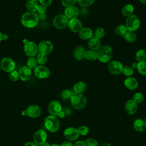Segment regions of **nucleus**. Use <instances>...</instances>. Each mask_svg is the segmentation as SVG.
I'll use <instances>...</instances> for the list:
<instances>
[{
    "instance_id": "nucleus-1",
    "label": "nucleus",
    "mask_w": 146,
    "mask_h": 146,
    "mask_svg": "<svg viewBox=\"0 0 146 146\" xmlns=\"http://www.w3.org/2000/svg\"><path fill=\"white\" fill-rule=\"evenodd\" d=\"M39 18L35 12H26L21 17L22 24L27 28H33L36 26L39 22Z\"/></svg>"
},
{
    "instance_id": "nucleus-2",
    "label": "nucleus",
    "mask_w": 146,
    "mask_h": 146,
    "mask_svg": "<svg viewBox=\"0 0 146 146\" xmlns=\"http://www.w3.org/2000/svg\"><path fill=\"white\" fill-rule=\"evenodd\" d=\"M112 53V48L109 45L101 46L98 50V59L102 63L110 62Z\"/></svg>"
},
{
    "instance_id": "nucleus-3",
    "label": "nucleus",
    "mask_w": 146,
    "mask_h": 146,
    "mask_svg": "<svg viewBox=\"0 0 146 146\" xmlns=\"http://www.w3.org/2000/svg\"><path fill=\"white\" fill-rule=\"evenodd\" d=\"M70 103L74 108L81 110L86 107L87 99L85 96L82 94L74 92L70 98Z\"/></svg>"
},
{
    "instance_id": "nucleus-4",
    "label": "nucleus",
    "mask_w": 146,
    "mask_h": 146,
    "mask_svg": "<svg viewBox=\"0 0 146 146\" xmlns=\"http://www.w3.org/2000/svg\"><path fill=\"white\" fill-rule=\"evenodd\" d=\"M44 125L49 131L55 132L59 128L60 121L56 116L49 115L44 120Z\"/></svg>"
},
{
    "instance_id": "nucleus-5",
    "label": "nucleus",
    "mask_w": 146,
    "mask_h": 146,
    "mask_svg": "<svg viewBox=\"0 0 146 146\" xmlns=\"http://www.w3.org/2000/svg\"><path fill=\"white\" fill-rule=\"evenodd\" d=\"M140 21L139 17L134 14L128 17L125 22V27L128 31L134 32L140 27Z\"/></svg>"
},
{
    "instance_id": "nucleus-6",
    "label": "nucleus",
    "mask_w": 146,
    "mask_h": 146,
    "mask_svg": "<svg viewBox=\"0 0 146 146\" xmlns=\"http://www.w3.org/2000/svg\"><path fill=\"white\" fill-rule=\"evenodd\" d=\"M52 22L55 27L62 30L65 29L68 26L69 20L65 15L59 14L54 17Z\"/></svg>"
},
{
    "instance_id": "nucleus-7",
    "label": "nucleus",
    "mask_w": 146,
    "mask_h": 146,
    "mask_svg": "<svg viewBox=\"0 0 146 146\" xmlns=\"http://www.w3.org/2000/svg\"><path fill=\"white\" fill-rule=\"evenodd\" d=\"M24 51L26 55L28 56L34 57L37 54L38 52V46L34 42L28 41L25 44Z\"/></svg>"
},
{
    "instance_id": "nucleus-8",
    "label": "nucleus",
    "mask_w": 146,
    "mask_h": 146,
    "mask_svg": "<svg viewBox=\"0 0 146 146\" xmlns=\"http://www.w3.org/2000/svg\"><path fill=\"white\" fill-rule=\"evenodd\" d=\"M1 67L4 71L10 72L14 70L15 63L11 58L5 57L3 58L1 62Z\"/></svg>"
},
{
    "instance_id": "nucleus-9",
    "label": "nucleus",
    "mask_w": 146,
    "mask_h": 146,
    "mask_svg": "<svg viewBox=\"0 0 146 146\" xmlns=\"http://www.w3.org/2000/svg\"><path fill=\"white\" fill-rule=\"evenodd\" d=\"M123 66L121 62L117 60L111 61L108 65V71L113 75H119L122 73Z\"/></svg>"
},
{
    "instance_id": "nucleus-10",
    "label": "nucleus",
    "mask_w": 146,
    "mask_h": 146,
    "mask_svg": "<svg viewBox=\"0 0 146 146\" xmlns=\"http://www.w3.org/2000/svg\"><path fill=\"white\" fill-rule=\"evenodd\" d=\"M54 48L52 43L48 40H43L38 46V52L40 54L47 55L51 52Z\"/></svg>"
},
{
    "instance_id": "nucleus-11",
    "label": "nucleus",
    "mask_w": 146,
    "mask_h": 146,
    "mask_svg": "<svg viewBox=\"0 0 146 146\" xmlns=\"http://www.w3.org/2000/svg\"><path fill=\"white\" fill-rule=\"evenodd\" d=\"M34 74L39 79H46L50 74L49 69L43 65H39L34 69Z\"/></svg>"
},
{
    "instance_id": "nucleus-12",
    "label": "nucleus",
    "mask_w": 146,
    "mask_h": 146,
    "mask_svg": "<svg viewBox=\"0 0 146 146\" xmlns=\"http://www.w3.org/2000/svg\"><path fill=\"white\" fill-rule=\"evenodd\" d=\"M63 134L64 137L67 139L71 141H74L76 140L79 136V133L78 132V129L72 127L67 128L64 131Z\"/></svg>"
},
{
    "instance_id": "nucleus-13",
    "label": "nucleus",
    "mask_w": 146,
    "mask_h": 146,
    "mask_svg": "<svg viewBox=\"0 0 146 146\" xmlns=\"http://www.w3.org/2000/svg\"><path fill=\"white\" fill-rule=\"evenodd\" d=\"M47 134L43 129H39L34 135V141L37 145H40L46 141Z\"/></svg>"
},
{
    "instance_id": "nucleus-14",
    "label": "nucleus",
    "mask_w": 146,
    "mask_h": 146,
    "mask_svg": "<svg viewBox=\"0 0 146 146\" xmlns=\"http://www.w3.org/2000/svg\"><path fill=\"white\" fill-rule=\"evenodd\" d=\"M48 110L52 115L56 116L62 111V108L60 103L58 101L53 100L49 103Z\"/></svg>"
},
{
    "instance_id": "nucleus-15",
    "label": "nucleus",
    "mask_w": 146,
    "mask_h": 146,
    "mask_svg": "<svg viewBox=\"0 0 146 146\" xmlns=\"http://www.w3.org/2000/svg\"><path fill=\"white\" fill-rule=\"evenodd\" d=\"M68 26L71 31L78 33L79 32L80 30L82 29V23L79 19L74 18L69 21Z\"/></svg>"
},
{
    "instance_id": "nucleus-16",
    "label": "nucleus",
    "mask_w": 146,
    "mask_h": 146,
    "mask_svg": "<svg viewBox=\"0 0 146 146\" xmlns=\"http://www.w3.org/2000/svg\"><path fill=\"white\" fill-rule=\"evenodd\" d=\"M19 78L23 81H27L30 79L32 75L31 70L28 66L22 67L19 71Z\"/></svg>"
},
{
    "instance_id": "nucleus-17",
    "label": "nucleus",
    "mask_w": 146,
    "mask_h": 146,
    "mask_svg": "<svg viewBox=\"0 0 146 146\" xmlns=\"http://www.w3.org/2000/svg\"><path fill=\"white\" fill-rule=\"evenodd\" d=\"M125 110L128 115H133L137 110V105L132 99H129L125 104Z\"/></svg>"
},
{
    "instance_id": "nucleus-18",
    "label": "nucleus",
    "mask_w": 146,
    "mask_h": 146,
    "mask_svg": "<svg viewBox=\"0 0 146 146\" xmlns=\"http://www.w3.org/2000/svg\"><path fill=\"white\" fill-rule=\"evenodd\" d=\"M79 10L75 6L67 7L64 10V15L68 19L76 18L79 15Z\"/></svg>"
},
{
    "instance_id": "nucleus-19",
    "label": "nucleus",
    "mask_w": 146,
    "mask_h": 146,
    "mask_svg": "<svg viewBox=\"0 0 146 146\" xmlns=\"http://www.w3.org/2000/svg\"><path fill=\"white\" fill-rule=\"evenodd\" d=\"M27 115L31 117H36L41 114V110L40 107L35 104L30 105L26 110Z\"/></svg>"
},
{
    "instance_id": "nucleus-20",
    "label": "nucleus",
    "mask_w": 146,
    "mask_h": 146,
    "mask_svg": "<svg viewBox=\"0 0 146 146\" xmlns=\"http://www.w3.org/2000/svg\"><path fill=\"white\" fill-rule=\"evenodd\" d=\"M125 87L130 90H133L137 88L139 83L137 80L132 77H128L124 81Z\"/></svg>"
},
{
    "instance_id": "nucleus-21",
    "label": "nucleus",
    "mask_w": 146,
    "mask_h": 146,
    "mask_svg": "<svg viewBox=\"0 0 146 146\" xmlns=\"http://www.w3.org/2000/svg\"><path fill=\"white\" fill-rule=\"evenodd\" d=\"M88 46L90 50L96 51L100 47V40L95 36H92L88 40Z\"/></svg>"
},
{
    "instance_id": "nucleus-22",
    "label": "nucleus",
    "mask_w": 146,
    "mask_h": 146,
    "mask_svg": "<svg viewBox=\"0 0 146 146\" xmlns=\"http://www.w3.org/2000/svg\"><path fill=\"white\" fill-rule=\"evenodd\" d=\"M79 36L83 40H89L92 36H93V31L88 27L82 28L79 32Z\"/></svg>"
},
{
    "instance_id": "nucleus-23",
    "label": "nucleus",
    "mask_w": 146,
    "mask_h": 146,
    "mask_svg": "<svg viewBox=\"0 0 146 146\" xmlns=\"http://www.w3.org/2000/svg\"><path fill=\"white\" fill-rule=\"evenodd\" d=\"M133 128L137 132H141L144 131L146 128L144 120L141 119H136L133 123Z\"/></svg>"
},
{
    "instance_id": "nucleus-24",
    "label": "nucleus",
    "mask_w": 146,
    "mask_h": 146,
    "mask_svg": "<svg viewBox=\"0 0 146 146\" xmlns=\"http://www.w3.org/2000/svg\"><path fill=\"white\" fill-rule=\"evenodd\" d=\"M86 49L82 46H78L74 51V57L77 60H82L84 58Z\"/></svg>"
},
{
    "instance_id": "nucleus-25",
    "label": "nucleus",
    "mask_w": 146,
    "mask_h": 146,
    "mask_svg": "<svg viewBox=\"0 0 146 146\" xmlns=\"http://www.w3.org/2000/svg\"><path fill=\"white\" fill-rule=\"evenodd\" d=\"M87 88L86 84L84 82H78L74 86L73 90L76 93L82 94L84 92Z\"/></svg>"
},
{
    "instance_id": "nucleus-26",
    "label": "nucleus",
    "mask_w": 146,
    "mask_h": 146,
    "mask_svg": "<svg viewBox=\"0 0 146 146\" xmlns=\"http://www.w3.org/2000/svg\"><path fill=\"white\" fill-rule=\"evenodd\" d=\"M134 11V7L131 4H127L123 6L121 10L122 14L127 17H128L133 14Z\"/></svg>"
},
{
    "instance_id": "nucleus-27",
    "label": "nucleus",
    "mask_w": 146,
    "mask_h": 146,
    "mask_svg": "<svg viewBox=\"0 0 146 146\" xmlns=\"http://www.w3.org/2000/svg\"><path fill=\"white\" fill-rule=\"evenodd\" d=\"M84 58L90 61H94L95 60L98 59V54L97 52L95 51L92 50H87L85 53V56Z\"/></svg>"
},
{
    "instance_id": "nucleus-28",
    "label": "nucleus",
    "mask_w": 146,
    "mask_h": 146,
    "mask_svg": "<svg viewBox=\"0 0 146 146\" xmlns=\"http://www.w3.org/2000/svg\"><path fill=\"white\" fill-rule=\"evenodd\" d=\"M124 39L129 43L134 42L136 39V35L134 32L127 31L123 36Z\"/></svg>"
},
{
    "instance_id": "nucleus-29",
    "label": "nucleus",
    "mask_w": 146,
    "mask_h": 146,
    "mask_svg": "<svg viewBox=\"0 0 146 146\" xmlns=\"http://www.w3.org/2000/svg\"><path fill=\"white\" fill-rule=\"evenodd\" d=\"M138 72L142 75H146V60L138 62L137 67Z\"/></svg>"
},
{
    "instance_id": "nucleus-30",
    "label": "nucleus",
    "mask_w": 146,
    "mask_h": 146,
    "mask_svg": "<svg viewBox=\"0 0 146 146\" xmlns=\"http://www.w3.org/2000/svg\"><path fill=\"white\" fill-rule=\"evenodd\" d=\"M127 31V30L125 25H118L115 27L114 30V32L116 35L121 36H123Z\"/></svg>"
},
{
    "instance_id": "nucleus-31",
    "label": "nucleus",
    "mask_w": 146,
    "mask_h": 146,
    "mask_svg": "<svg viewBox=\"0 0 146 146\" xmlns=\"http://www.w3.org/2000/svg\"><path fill=\"white\" fill-rule=\"evenodd\" d=\"M38 3L36 2H34L31 0L29 1L26 3V8L28 10L31 12H35L36 11L37 7H38Z\"/></svg>"
},
{
    "instance_id": "nucleus-32",
    "label": "nucleus",
    "mask_w": 146,
    "mask_h": 146,
    "mask_svg": "<svg viewBox=\"0 0 146 146\" xmlns=\"http://www.w3.org/2000/svg\"><path fill=\"white\" fill-rule=\"evenodd\" d=\"M136 59L138 62L144 60L146 58V51L144 49L138 50L136 53Z\"/></svg>"
},
{
    "instance_id": "nucleus-33",
    "label": "nucleus",
    "mask_w": 146,
    "mask_h": 146,
    "mask_svg": "<svg viewBox=\"0 0 146 146\" xmlns=\"http://www.w3.org/2000/svg\"><path fill=\"white\" fill-rule=\"evenodd\" d=\"M38 62L36 59L34 57H29L27 60V66H28L31 70L35 69L37 67Z\"/></svg>"
},
{
    "instance_id": "nucleus-34",
    "label": "nucleus",
    "mask_w": 146,
    "mask_h": 146,
    "mask_svg": "<svg viewBox=\"0 0 146 146\" xmlns=\"http://www.w3.org/2000/svg\"><path fill=\"white\" fill-rule=\"evenodd\" d=\"M134 70L133 68L129 66H126L125 67H123L122 73L127 77H131L133 74Z\"/></svg>"
},
{
    "instance_id": "nucleus-35",
    "label": "nucleus",
    "mask_w": 146,
    "mask_h": 146,
    "mask_svg": "<svg viewBox=\"0 0 146 146\" xmlns=\"http://www.w3.org/2000/svg\"><path fill=\"white\" fill-rule=\"evenodd\" d=\"M73 92L69 90H64L61 93V97L64 100H67L68 99L70 100L71 97L73 94Z\"/></svg>"
},
{
    "instance_id": "nucleus-36",
    "label": "nucleus",
    "mask_w": 146,
    "mask_h": 146,
    "mask_svg": "<svg viewBox=\"0 0 146 146\" xmlns=\"http://www.w3.org/2000/svg\"><path fill=\"white\" fill-rule=\"evenodd\" d=\"M132 100L137 104L140 103L144 100V95L141 92H136L133 96Z\"/></svg>"
},
{
    "instance_id": "nucleus-37",
    "label": "nucleus",
    "mask_w": 146,
    "mask_h": 146,
    "mask_svg": "<svg viewBox=\"0 0 146 146\" xmlns=\"http://www.w3.org/2000/svg\"><path fill=\"white\" fill-rule=\"evenodd\" d=\"M47 60V58L46 55H44L42 54H39L36 57V61L40 65H43L46 63Z\"/></svg>"
},
{
    "instance_id": "nucleus-38",
    "label": "nucleus",
    "mask_w": 146,
    "mask_h": 146,
    "mask_svg": "<svg viewBox=\"0 0 146 146\" xmlns=\"http://www.w3.org/2000/svg\"><path fill=\"white\" fill-rule=\"evenodd\" d=\"M94 34H95V36H96V38H98L100 39L102 38L103 37H104V36L105 35V31H104V29L99 27V28L96 29Z\"/></svg>"
},
{
    "instance_id": "nucleus-39",
    "label": "nucleus",
    "mask_w": 146,
    "mask_h": 146,
    "mask_svg": "<svg viewBox=\"0 0 146 146\" xmlns=\"http://www.w3.org/2000/svg\"><path fill=\"white\" fill-rule=\"evenodd\" d=\"M9 78L13 82H15L18 80V79L19 78V72L16 70H13V71L10 72Z\"/></svg>"
},
{
    "instance_id": "nucleus-40",
    "label": "nucleus",
    "mask_w": 146,
    "mask_h": 146,
    "mask_svg": "<svg viewBox=\"0 0 146 146\" xmlns=\"http://www.w3.org/2000/svg\"><path fill=\"white\" fill-rule=\"evenodd\" d=\"M78 3L83 7H88L92 5L94 0H77Z\"/></svg>"
},
{
    "instance_id": "nucleus-41",
    "label": "nucleus",
    "mask_w": 146,
    "mask_h": 146,
    "mask_svg": "<svg viewBox=\"0 0 146 146\" xmlns=\"http://www.w3.org/2000/svg\"><path fill=\"white\" fill-rule=\"evenodd\" d=\"M78 131L79 133V135L85 136L87 134H88V133L89 132V129L87 126L82 125L78 128Z\"/></svg>"
},
{
    "instance_id": "nucleus-42",
    "label": "nucleus",
    "mask_w": 146,
    "mask_h": 146,
    "mask_svg": "<svg viewBox=\"0 0 146 146\" xmlns=\"http://www.w3.org/2000/svg\"><path fill=\"white\" fill-rule=\"evenodd\" d=\"M84 143L86 146H98V142L96 140L92 138L87 139Z\"/></svg>"
},
{
    "instance_id": "nucleus-43",
    "label": "nucleus",
    "mask_w": 146,
    "mask_h": 146,
    "mask_svg": "<svg viewBox=\"0 0 146 146\" xmlns=\"http://www.w3.org/2000/svg\"><path fill=\"white\" fill-rule=\"evenodd\" d=\"M76 1L77 0H62V3L65 7H70L75 4Z\"/></svg>"
},
{
    "instance_id": "nucleus-44",
    "label": "nucleus",
    "mask_w": 146,
    "mask_h": 146,
    "mask_svg": "<svg viewBox=\"0 0 146 146\" xmlns=\"http://www.w3.org/2000/svg\"><path fill=\"white\" fill-rule=\"evenodd\" d=\"M47 9L46 7L42 5H38V7H37V9L36 11L39 13H43L45 14V13L46 12Z\"/></svg>"
},
{
    "instance_id": "nucleus-45",
    "label": "nucleus",
    "mask_w": 146,
    "mask_h": 146,
    "mask_svg": "<svg viewBox=\"0 0 146 146\" xmlns=\"http://www.w3.org/2000/svg\"><path fill=\"white\" fill-rule=\"evenodd\" d=\"M39 1L41 5L46 7L50 6L51 4L52 0H39Z\"/></svg>"
},
{
    "instance_id": "nucleus-46",
    "label": "nucleus",
    "mask_w": 146,
    "mask_h": 146,
    "mask_svg": "<svg viewBox=\"0 0 146 146\" xmlns=\"http://www.w3.org/2000/svg\"><path fill=\"white\" fill-rule=\"evenodd\" d=\"M73 146H86V144L84 143V141H77L75 143Z\"/></svg>"
},
{
    "instance_id": "nucleus-47",
    "label": "nucleus",
    "mask_w": 146,
    "mask_h": 146,
    "mask_svg": "<svg viewBox=\"0 0 146 146\" xmlns=\"http://www.w3.org/2000/svg\"><path fill=\"white\" fill-rule=\"evenodd\" d=\"M60 146H73L72 143H71L70 141H64Z\"/></svg>"
},
{
    "instance_id": "nucleus-48",
    "label": "nucleus",
    "mask_w": 146,
    "mask_h": 146,
    "mask_svg": "<svg viewBox=\"0 0 146 146\" xmlns=\"http://www.w3.org/2000/svg\"><path fill=\"white\" fill-rule=\"evenodd\" d=\"M25 146H37L36 144H35L34 143L32 142H28L25 144Z\"/></svg>"
},
{
    "instance_id": "nucleus-49",
    "label": "nucleus",
    "mask_w": 146,
    "mask_h": 146,
    "mask_svg": "<svg viewBox=\"0 0 146 146\" xmlns=\"http://www.w3.org/2000/svg\"><path fill=\"white\" fill-rule=\"evenodd\" d=\"M46 17V15H45V14H43V13H39V15H38V18L39 19H43L44 18Z\"/></svg>"
},
{
    "instance_id": "nucleus-50",
    "label": "nucleus",
    "mask_w": 146,
    "mask_h": 146,
    "mask_svg": "<svg viewBox=\"0 0 146 146\" xmlns=\"http://www.w3.org/2000/svg\"><path fill=\"white\" fill-rule=\"evenodd\" d=\"M137 64H138V62H133L132 63L131 67L134 69V68H137Z\"/></svg>"
},
{
    "instance_id": "nucleus-51",
    "label": "nucleus",
    "mask_w": 146,
    "mask_h": 146,
    "mask_svg": "<svg viewBox=\"0 0 146 146\" xmlns=\"http://www.w3.org/2000/svg\"><path fill=\"white\" fill-rule=\"evenodd\" d=\"M58 116H59L60 117L63 118V117H64V116H65V113H64L63 111H62L59 113V114L58 115Z\"/></svg>"
},
{
    "instance_id": "nucleus-52",
    "label": "nucleus",
    "mask_w": 146,
    "mask_h": 146,
    "mask_svg": "<svg viewBox=\"0 0 146 146\" xmlns=\"http://www.w3.org/2000/svg\"><path fill=\"white\" fill-rule=\"evenodd\" d=\"M22 116H24L27 115V111H26V110H25V111H22Z\"/></svg>"
},
{
    "instance_id": "nucleus-53",
    "label": "nucleus",
    "mask_w": 146,
    "mask_h": 146,
    "mask_svg": "<svg viewBox=\"0 0 146 146\" xmlns=\"http://www.w3.org/2000/svg\"><path fill=\"white\" fill-rule=\"evenodd\" d=\"M40 146H50V145H49V143H48V142L46 141V142H45V143H44L43 144L40 145Z\"/></svg>"
},
{
    "instance_id": "nucleus-54",
    "label": "nucleus",
    "mask_w": 146,
    "mask_h": 146,
    "mask_svg": "<svg viewBox=\"0 0 146 146\" xmlns=\"http://www.w3.org/2000/svg\"><path fill=\"white\" fill-rule=\"evenodd\" d=\"M100 146H112V145L109 143H104V144H102Z\"/></svg>"
},
{
    "instance_id": "nucleus-55",
    "label": "nucleus",
    "mask_w": 146,
    "mask_h": 146,
    "mask_svg": "<svg viewBox=\"0 0 146 146\" xmlns=\"http://www.w3.org/2000/svg\"><path fill=\"white\" fill-rule=\"evenodd\" d=\"M7 38V36L5 34V35H3V36H2V39H6Z\"/></svg>"
},
{
    "instance_id": "nucleus-56",
    "label": "nucleus",
    "mask_w": 146,
    "mask_h": 146,
    "mask_svg": "<svg viewBox=\"0 0 146 146\" xmlns=\"http://www.w3.org/2000/svg\"><path fill=\"white\" fill-rule=\"evenodd\" d=\"M2 36H3V34L1 33V32L0 31V42L2 40Z\"/></svg>"
},
{
    "instance_id": "nucleus-57",
    "label": "nucleus",
    "mask_w": 146,
    "mask_h": 146,
    "mask_svg": "<svg viewBox=\"0 0 146 146\" xmlns=\"http://www.w3.org/2000/svg\"><path fill=\"white\" fill-rule=\"evenodd\" d=\"M142 3H146V0H140Z\"/></svg>"
},
{
    "instance_id": "nucleus-58",
    "label": "nucleus",
    "mask_w": 146,
    "mask_h": 146,
    "mask_svg": "<svg viewBox=\"0 0 146 146\" xmlns=\"http://www.w3.org/2000/svg\"><path fill=\"white\" fill-rule=\"evenodd\" d=\"M50 146H60V145H58V144H51V145H50Z\"/></svg>"
},
{
    "instance_id": "nucleus-59",
    "label": "nucleus",
    "mask_w": 146,
    "mask_h": 146,
    "mask_svg": "<svg viewBox=\"0 0 146 146\" xmlns=\"http://www.w3.org/2000/svg\"><path fill=\"white\" fill-rule=\"evenodd\" d=\"M31 1H34V2H36V1H39V0H31Z\"/></svg>"
},
{
    "instance_id": "nucleus-60",
    "label": "nucleus",
    "mask_w": 146,
    "mask_h": 146,
    "mask_svg": "<svg viewBox=\"0 0 146 146\" xmlns=\"http://www.w3.org/2000/svg\"><path fill=\"white\" fill-rule=\"evenodd\" d=\"M144 122H145V126H146V117L145 118V120H144Z\"/></svg>"
},
{
    "instance_id": "nucleus-61",
    "label": "nucleus",
    "mask_w": 146,
    "mask_h": 146,
    "mask_svg": "<svg viewBox=\"0 0 146 146\" xmlns=\"http://www.w3.org/2000/svg\"><path fill=\"white\" fill-rule=\"evenodd\" d=\"M1 65H0V71H1Z\"/></svg>"
}]
</instances>
